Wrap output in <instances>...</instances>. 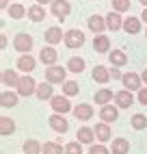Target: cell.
Listing matches in <instances>:
<instances>
[{
    "mask_svg": "<svg viewBox=\"0 0 147 154\" xmlns=\"http://www.w3.org/2000/svg\"><path fill=\"white\" fill-rule=\"evenodd\" d=\"M44 80H48L50 85H63L67 80V67L63 65H52V67H46L44 72Z\"/></svg>",
    "mask_w": 147,
    "mask_h": 154,
    "instance_id": "obj_1",
    "label": "cell"
},
{
    "mask_svg": "<svg viewBox=\"0 0 147 154\" xmlns=\"http://www.w3.org/2000/svg\"><path fill=\"white\" fill-rule=\"evenodd\" d=\"M85 42H87V37H85V33H82L80 28H69V30H65V39H63V44H65L69 50L82 48V46H85Z\"/></svg>",
    "mask_w": 147,
    "mask_h": 154,
    "instance_id": "obj_2",
    "label": "cell"
},
{
    "mask_svg": "<svg viewBox=\"0 0 147 154\" xmlns=\"http://www.w3.org/2000/svg\"><path fill=\"white\" fill-rule=\"evenodd\" d=\"M50 13L63 24L67 20V15L71 13V2H69V0H54V2L50 5Z\"/></svg>",
    "mask_w": 147,
    "mask_h": 154,
    "instance_id": "obj_3",
    "label": "cell"
},
{
    "mask_svg": "<svg viewBox=\"0 0 147 154\" xmlns=\"http://www.w3.org/2000/svg\"><path fill=\"white\" fill-rule=\"evenodd\" d=\"M37 80L33 78V76H28V74H24L22 78H20V83H17V87H15V91L22 98H28V96H35V91H37Z\"/></svg>",
    "mask_w": 147,
    "mask_h": 154,
    "instance_id": "obj_4",
    "label": "cell"
},
{
    "mask_svg": "<svg viewBox=\"0 0 147 154\" xmlns=\"http://www.w3.org/2000/svg\"><path fill=\"white\" fill-rule=\"evenodd\" d=\"M33 46H35L33 35H28V33H17V35L13 37V48L17 50L20 54H30Z\"/></svg>",
    "mask_w": 147,
    "mask_h": 154,
    "instance_id": "obj_5",
    "label": "cell"
},
{
    "mask_svg": "<svg viewBox=\"0 0 147 154\" xmlns=\"http://www.w3.org/2000/svg\"><path fill=\"white\" fill-rule=\"evenodd\" d=\"M121 83H123V89L132 91V94H139V91L145 87V85H143L141 74H136V72H125L123 78H121Z\"/></svg>",
    "mask_w": 147,
    "mask_h": 154,
    "instance_id": "obj_6",
    "label": "cell"
},
{
    "mask_svg": "<svg viewBox=\"0 0 147 154\" xmlns=\"http://www.w3.org/2000/svg\"><path fill=\"white\" fill-rule=\"evenodd\" d=\"M50 109L54 111V113H58V115H65V113L74 111V106H71L69 98H67V96H61V94H56L54 98L50 100Z\"/></svg>",
    "mask_w": 147,
    "mask_h": 154,
    "instance_id": "obj_7",
    "label": "cell"
},
{
    "mask_svg": "<svg viewBox=\"0 0 147 154\" xmlns=\"http://www.w3.org/2000/svg\"><path fill=\"white\" fill-rule=\"evenodd\" d=\"M98 115H100V122H104V124H115L119 119V106L115 102L112 104H106V106H100Z\"/></svg>",
    "mask_w": 147,
    "mask_h": 154,
    "instance_id": "obj_8",
    "label": "cell"
},
{
    "mask_svg": "<svg viewBox=\"0 0 147 154\" xmlns=\"http://www.w3.org/2000/svg\"><path fill=\"white\" fill-rule=\"evenodd\" d=\"M39 61L44 63L46 67H52V65H56V61H58V52H56V48L54 46H41L39 50Z\"/></svg>",
    "mask_w": 147,
    "mask_h": 154,
    "instance_id": "obj_9",
    "label": "cell"
},
{
    "mask_svg": "<svg viewBox=\"0 0 147 154\" xmlns=\"http://www.w3.org/2000/svg\"><path fill=\"white\" fill-rule=\"evenodd\" d=\"M48 124H50V128L54 130V132H58V135H65V132L69 130L67 117L65 115H58V113H52V115L48 117Z\"/></svg>",
    "mask_w": 147,
    "mask_h": 154,
    "instance_id": "obj_10",
    "label": "cell"
},
{
    "mask_svg": "<svg viewBox=\"0 0 147 154\" xmlns=\"http://www.w3.org/2000/svg\"><path fill=\"white\" fill-rule=\"evenodd\" d=\"M87 26H89V30L93 35H104V30H108L106 28V15H98V13L89 15Z\"/></svg>",
    "mask_w": 147,
    "mask_h": 154,
    "instance_id": "obj_11",
    "label": "cell"
},
{
    "mask_svg": "<svg viewBox=\"0 0 147 154\" xmlns=\"http://www.w3.org/2000/svg\"><path fill=\"white\" fill-rule=\"evenodd\" d=\"M71 113L76 115L78 122H89L93 115H95V109H93V104H89V102H78Z\"/></svg>",
    "mask_w": 147,
    "mask_h": 154,
    "instance_id": "obj_12",
    "label": "cell"
},
{
    "mask_svg": "<svg viewBox=\"0 0 147 154\" xmlns=\"http://www.w3.org/2000/svg\"><path fill=\"white\" fill-rule=\"evenodd\" d=\"M44 39L48 42V46H58L63 39H65V30L61 26H48L46 33H44Z\"/></svg>",
    "mask_w": 147,
    "mask_h": 154,
    "instance_id": "obj_13",
    "label": "cell"
},
{
    "mask_svg": "<svg viewBox=\"0 0 147 154\" xmlns=\"http://www.w3.org/2000/svg\"><path fill=\"white\" fill-rule=\"evenodd\" d=\"M112 102L119 106V111L121 109H130L134 104V96H132V91H128V89H119V91H115V100Z\"/></svg>",
    "mask_w": 147,
    "mask_h": 154,
    "instance_id": "obj_14",
    "label": "cell"
},
{
    "mask_svg": "<svg viewBox=\"0 0 147 154\" xmlns=\"http://www.w3.org/2000/svg\"><path fill=\"white\" fill-rule=\"evenodd\" d=\"M76 141H80L82 146H93L98 139H95V130L91 126H80L76 130Z\"/></svg>",
    "mask_w": 147,
    "mask_h": 154,
    "instance_id": "obj_15",
    "label": "cell"
},
{
    "mask_svg": "<svg viewBox=\"0 0 147 154\" xmlns=\"http://www.w3.org/2000/svg\"><path fill=\"white\" fill-rule=\"evenodd\" d=\"M35 67H37V59L33 54H20L17 57V72L30 74V72H35Z\"/></svg>",
    "mask_w": 147,
    "mask_h": 154,
    "instance_id": "obj_16",
    "label": "cell"
},
{
    "mask_svg": "<svg viewBox=\"0 0 147 154\" xmlns=\"http://www.w3.org/2000/svg\"><path fill=\"white\" fill-rule=\"evenodd\" d=\"M110 37L104 33V35H95L93 37V52H98V54H108L110 52Z\"/></svg>",
    "mask_w": 147,
    "mask_h": 154,
    "instance_id": "obj_17",
    "label": "cell"
},
{
    "mask_svg": "<svg viewBox=\"0 0 147 154\" xmlns=\"http://www.w3.org/2000/svg\"><path fill=\"white\" fill-rule=\"evenodd\" d=\"M54 85H50L48 80H44V83L37 85V91H35V98L41 100V102H50L52 98H54Z\"/></svg>",
    "mask_w": 147,
    "mask_h": 154,
    "instance_id": "obj_18",
    "label": "cell"
},
{
    "mask_svg": "<svg viewBox=\"0 0 147 154\" xmlns=\"http://www.w3.org/2000/svg\"><path fill=\"white\" fill-rule=\"evenodd\" d=\"M17 100H20V94L15 89H2V94H0V106H2L4 111L13 109L17 104Z\"/></svg>",
    "mask_w": 147,
    "mask_h": 154,
    "instance_id": "obj_19",
    "label": "cell"
},
{
    "mask_svg": "<svg viewBox=\"0 0 147 154\" xmlns=\"http://www.w3.org/2000/svg\"><path fill=\"white\" fill-rule=\"evenodd\" d=\"M108 61H110V67H125L128 65V54L121 48H112L108 52Z\"/></svg>",
    "mask_w": 147,
    "mask_h": 154,
    "instance_id": "obj_20",
    "label": "cell"
},
{
    "mask_svg": "<svg viewBox=\"0 0 147 154\" xmlns=\"http://www.w3.org/2000/svg\"><path fill=\"white\" fill-rule=\"evenodd\" d=\"M20 78H22V76H20L17 69H2V76H0L4 89H15L17 83H20Z\"/></svg>",
    "mask_w": 147,
    "mask_h": 154,
    "instance_id": "obj_21",
    "label": "cell"
},
{
    "mask_svg": "<svg viewBox=\"0 0 147 154\" xmlns=\"http://www.w3.org/2000/svg\"><path fill=\"white\" fill-rule=\"evenodd\" d=\"M112 100H115V91H110V89H106V87H102V89H98L95 94H93V102H95L98 106L112 104Z\"/></svg>",
    "mask_w": 147,
    "mask_h": 154,
    "instance_id": "obj_22",
    "label": "cell"
},
{
    "mask_svg": "<svg viewBox=\"0 0 147 154\" xmlns=\"http://www.w3.org/2000/svg\"><path fill=\"white\" fill-rule=\"evenodd\" d=\"M93 130H95V139L98 143H108L112 139V130H110V124H104V122H98L95 126H93Z\"/></svg>",
    "mask_w": 147,
    "mask_h": 154,
    "instance_id": "obj_23",
    "label": "cell"
},
{
    "mask_svg": "<svg viewBox=\"0 0 147 154\" xmlns=\"http://www.w3.org/2000/svg\"><path fill=\"white\" fill-rule=\"evenodd\" d=\"M123 30H125L128 35H139L141 30H143V20L136 17V15L125 17V20H123Z\"/></svg>",
    "mask_w": 147,
    "mask_h": 154,
    "instance_id": "obj_24",
    "label": "cell"
},
{
    "mask_svg": "<svg viewBox=\"0 0 147 154\" xmlns=\"http://www.w3.org/2000/svg\"><path fill=\"white\" fill-rule=\"evenodd\" d=\"M91 78L95 80V83H100V85H106L108 80H112L110 78V67H106V65H95L91 69Z\"/></svg>",
    "mask_w": 147,
    "mask_h": 154,
    "instance_id": "obj_25",
    "label": "cell"
},
{
    "mask_svg": "<svg viewBox=\"0 0 147 154\" xmlns=\"http://www.w3.org/2000/svg\"><path fill=\"white\" fill-rule=\"evenodd\" d=\"M106 28L110 30V33L123 30V17H121V13H117V11L106 13Z\"/></svg>",
    "mask_w": 147,
    "mask_h": 154,
    "instance_id": "obj_26",
    "label": "cell"
},
{
    "mask_svg": "<svg viewBox=\"0 0 147 154\" xmlns=\"http://www.w3.org/2000/svg\"><path fill=\"white\" fill-rule=\"evenodd\" d=\"M46 15H48V11H46V9L41 7V5H37V2H35L33 7H28V20H30V22L41 24V22L46 20Z\"/></svg>",
    "mask_w": 147,
    "mask_h": 154,
    "instance_id": "obj_27",
    "label": "cell"
},
{
    "mask_svg": "<svg viewBox=\"0 0 147 154\" xmlns=\"http://www.w3.org/2000/svg\"><path fill=\"white\" fill-rule=\"evenodd\" d=\"M67 72H71V74H82L85 72V67H87V61L82 59V57H71V59H67Z\"/></svg>",
    "mask_w": 147,
    "mask_h": 154,
    "instance_id": "obj_28",
    "label": "cell"
},
{
    "mask_svg": "<svg viewBox=\"0 0 147 154\" xmlns=\"http://www.w3.org/2000/svg\"><path fill=\"white\" fill-rule=\"evenodd\" d=\"M112 154H130V141L123 139V137H115L112 139V146H110Z\"/></svg>",
    "mask_w": 147,
    "mask_h": 154,
    "instance_id": "obj_29",
    "label": "cell"
},
{
    "mask_svg": "<svg viewBox=\"0 0 147 154\" xmlns=\"http://www.w3.org/2000/svg\"><path fill=\"white\" fill-rule=\"evenodd\" d=\"M22 154H44V143L37 139H26L22 143Z\"/></svg>",
    "mask_w": 147,
    "mask_h": 154,
    "instance_id": "obj_30",
    "label": "cell"
},
{
    "mask_svg": "<svg viewBox=\"0 0 147 154\" xmlns=\"http://www.w3.org/2000/svg\"><path fill=\"white\" fill-rule=\"evenodd\" d=\"M13 132H15V119L2 115V117H0V135L9 137V135H13Z\"/></svg>",
    "mask_w": 147,
    "mask_h": 154,
    "instance_id": "obj_31",
    "label": "cell"
},
{
    "mask_svg": "<svg viewBox=\"0 0 147 154\" xmlns=\"http://www.w3.org/2000/svg\"><path fill=\"white\" fill-rule=\"evenodd\" d=\"M61 87H63V96H67V98H74V96H78V94H80V85H78V80L67 78Z\"/></svg>",
    "mask_w": 147,
    "mask_h": 154,
    "instance_id": "obj_32",
    "label": "cell"
},
{
    "mask_svg": "<svg viewBox=\"0 0 147 154\" xmlns=\"http://www.w3.org/2000/svg\"><path fill=\"white\" fill-rule=\"evenodd\" d=\"M9 17L11 20H22V17H28V9L22 5V2H15L9 7Z\"/></svg>",
    "mask_w": 147,
    "mask_h": 154,
    "instance_id": "obj_33",
    "label": "cell"
},
{
    "mask_svg": "<svg viewBox=\"0 0 147 154\" xmlns=\"http://www.w3.org/2000/svg\"><path fill=\"white\" fill-rule=\"evenodd\" d=\"M44 154H65V143H61V141H46L44 143Z\"/></svg>",
    "mask_w": 147,
    "mask_h": 154,
    "instance_id": "obj_34",
    "label": "cell"
},
{
    "mask_svg": "<svg viewBox=\"0 0 147 154\" xmlns=\"http://www.w3.org/2000/svg\"><path fill=\"white\" fill-rule=\"evenodd\" d=\"M130 126L134 130H145L147 128V115L145 113H134V115L130 117Z\"/></svg>",
    "mask_w": 147,
    "mask_h": 154,
    "instance_id": "obj_35",
    "label": "cell"
},
{
    "mask_svg": "<svg viewBox=\"0 0 147 154\" xmlns=\"http://www.w3.org/2000/svg\"><path fill=\"white\" fill-rule=\"evenodd\" d=\"M110 7H112V11H117V13H125V11H130L132 0H110Z\"/></svg>",
    "mask_w": 147,
    "mask_h": 154,
    "instance_id": "obj_36",
    "label": "cell"
},
{
    "mask_svg": "<svg viewBox=\"0 0 147 154\" xmlns=\"http://www.w3.org/2000/svg\"><path fill=\"white\" fill-rule=\"evenodd\" d=\"M65 154H82V143H80V141H69V143H65Z\"/></svg>",
    "mask_w": 147,
    "mask_h": 154,
    "instance_id": "obj_37",
    "label": "cell"
},
{
    "mask_svg": "<svg viewBox=\"0 0 147 154\" xmlns=\"http://www.w3.org/2000/svg\"><path fill=\"white\" fill-rule=\"evenodd\" d=\"M89 154H110V148L106 146V143H93V146H89Z\"/></svg>",
    "mask_w": 147,
    "mask_h": 154,
    "instance_id": "obj_38",
    "label": "cell"
},
{
    "mask_svg": "<svg viewBox=\"0 0 147 154\" xmlns=\"http://www.w3.org/2000/svg\"><path fill=\"white\" fill-rule=\"evenodd\" d=\"M136 100H139L143 106H147V87H143V89L139 91V96H136Z\"/></svg>",
    "mask_w": 147,
    "mask_h": 154,
    "instance_id": "obj_39",
    "label": "cell"
},
{
    "mask_svg": "<svg viewBox=\"0 0 147 154\" xmlns=\"http://www.w3.org/2000/svg\"><path fill=\"white\" fill-rule=\"evenodd\" d=\"M110 78H112V80H121V78H123L121 67H110Z\"/></svg>",
    "mask_w": 147,
    "mask_h": 154,
    "instance_id": "obj_40",
    "label": "cell"
},
{
    "mask_svg": "<svg viewBox=\"0 0 147 154\" xmlns=\"http://www.w3.org/2000/svg\"><path fill=\"white\" fill-rule=\"evenodd\" d=\"M7 44H9V39H7V35L2 33V35H0V48L4 50V48H7Z\"/></svg>",
    "mask_w": 147,
    "mask_h": 154,
    "instance_id": "obj_41",
    "label": "cell"
},
{
    "mask_svg": "<svg viewBox=\"0 0 147 154\" xmlns=\"http://www.w3.org/2000/svg\"><path fill=\"white\" fill-rule=\"evenodd\" d=\"M37 5H41V7H50L52 2H54V0H35Z\"/></svg>",
    "mask_w": 147,
    "mask_h": 154,
    "instance_id": "obj_42",
    "label": "cell"
},
{
    "mask_svg": "<svg viewBox=\"0 0 147 154\" xmlns=\"http://www.w3.org/2000/svg\"><path fill=\"white\" fill-rule=\"evenodd\" d=\"M9 7H11L9 0H0V9H2V11H9Z\"/></svg>",
    "mask_w": 147,
    "mask_h": 154,
    "instance_id": "obj_43",
    "label": "cell"
},
{
    "mask_svg": "<svg viewBox=\"0 0 147 154\" xmlns=\"http://www.w3.org/2000/svg\"><path fill=\"white\" fill-rule=\"evenodd\" d=\"M141 78H143V85L147 87V67H145V69L141 72Z\"/></svg>",
    "mask_w": 147,
    "mask_h": 154,
    "instance_id": "obj_44",
    "label": "cell"
},
{
    "mask_svg": "<svg viewBox=\"0 0 147 154\" xmlns=\"http://www.w3.org/2000/svg\"><path fill=\"white\" fill-rule=\"evenodd\" d=\"M141 20H143V24H147V9H143V13H141Z\"/></svg>",
    "mask_w": 147,
    "mask_h": 154,
    "instance_id": "obj_45",
    "label": "cell"
},
{
    "mask_svg": "<svg viewBox=\"0 0 147 154\" xmlns=\"http://www.w3.org/2000/svg\"><path fill=\"white\" fill-rule=\"evenodd\" d=\"M139 2H141V5H143V7L147 9V0H139Z\"/></svg>",
    "mask_w": 147,
    "mask_h": 154,
    "instance_id": "obj_46",
    "label": "cell"
},
{
    "mask_svg": "<svg viewBox=\"0 0 147 154\" xmlns=\"http://www.w3.org/2000/svg\"><path fill=\"white\" fill-rule=\"evenodd\" d=\"M145 37H147V28H145Z\"/></svg>",
    "mask_w": 147,
    "mask_h": 154,
    "instance_id": "obj_47",
    "label": "cell"
}]
</instances>
